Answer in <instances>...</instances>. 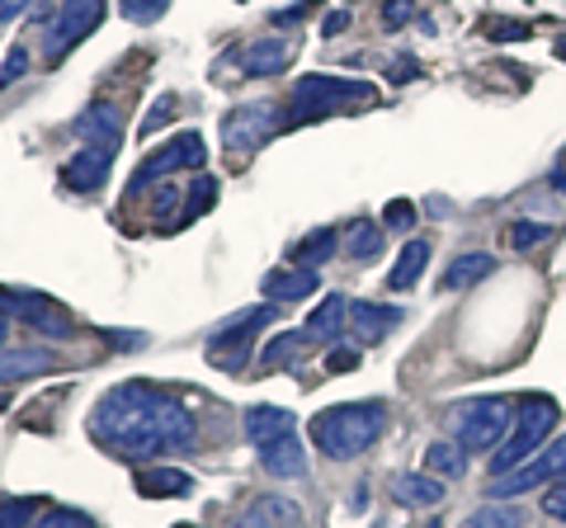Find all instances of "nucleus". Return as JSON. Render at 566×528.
Instances as JSON below:
<instances>
[{
    "label": "nucleus",
    "instance_id": "2",
    "mask_svg": "<svg viewBox=\"0 0 566 528\" xmlns=\"http://www.w3.org/2000/svg\"><path fill=\"white\" fill-rule=\"evenodd\" d=\"M387 430L382 401H349V406H331L312 420V444L322 448L331 463H349L364 448H374Z\"/></svg>",
    "mask_w": 566,
    "mask_h": 528
},
{
    "label": "nucleus",
    "instance_id": "18",
    "mask_svg": "<svg viewBox=\"0 0 566 528\" xmlns=\"http://www.w3.org/2000/svg\"><path fill=\"white\" fill-rule=\"evenodd\" d=\"M293 430H297V415L289 406H251L245 411V439H251L255 448L274 444V439L293 434Z\"/></svg>",
    "mask_w": 566,
    "mask_h": 528
},
{
    "label": "nucleus",
    "instance_id": "35",
    "mask_svg": "<svg viewBox=\"0 0 566 528\" xmlns=\"http://www.w3.org/2000/svg\"><path fill=\"white\" fill-rule=\"evenodd\" d=\"M382 222L397 226V232H411V226H416V208L406 203V199H392V203L382 208Z\"/></svg>",
    "mask_w": 566,
    "mask_h": 528
},
{
    "label": "nucleus",
    "instance_id": "40",
    "mask_svg": "<svg viewBox=\"0 0 566 528\" xmlns=\"http://www.w3.org/2000/svg\"><path fill=\"white\" fill-rule=\"evenodd\" d=\"M406 20H411V0H387V6H382V24L397 29V24H406Z\"/></svg>",
    "mask_w": 566,
    "mask_h": 528
},
{
    "label": "nucleus",
    "instance_id": "1",
    "mask_svg": "<svg viewBox=\"0 0 566 528\" xmlns=\"http://www.w3.org/2000/svg\"><path fill=\"white\" fill-rule=\"evenodd\" d=\"M91 439L104 448L123 457V463H151V457L180 453L199 439V425L193 415L175 401L170 392L151 382H118L109 387L95 411H91Z\"/></svg>",
    "mask_w": 566,
    "mask_h": 528
},
{
    "label": "nucleus",
    "instance_id": "42",
    "mask_svg": "<svg viewBox=\"0 0 566 528\" xmlns=\"http://www.w3.org/2000/svg\"><path fill=\"white\" fill-rule=\"evenodd\" d=\"M416 76H420V66L411 57H401V62L387 66V81H392V85H406V81H416Z\"/></svg>",
    "mask_w": 566,
    "mask_h": 528
},
{
    "label": "nucleus",
    "instance_id": "13",
    "mask_svg": "<svg viewBox=\"0 0 566 528\" xmlns=\"http://www.w3.org/2000/svg\"><path fill=\"white\" fill-rule=\"evenodd\" d=\"M401 307H378V303H349V330H354V340H364V345H378L387 330H397L401 326Z\"/></svg>",
    "mask_w": 566,
    "mask_h": 528
},
{
    "label": "nucleus",
    "instance_id": "23",
    "mask_svg": "<svg viewBox=\"0 0 566 528\" xmlns=\"http://www.w3.org/2000/svg\"><path fill=\"white\" fill-rule=\"evenodd\" d=\"M137 490L142 496H151V500H166V496H193V477L189 472H180V467H147L137 477Z\"/></svg>",
    "mask_w": 566,
    "mask_h": 528
},
{
    "label": "nucleus",
    "instance_id": "21",
    "mask_svg": "<svg viewBox=\"0 0 566 528\" xmlns=\"http://www.w3.org/2000/svg\"><path fill=\"white\" fill-rule=\"evenodd\" d=\"M76 133L85 142H109V147H123V114L114 104H95V109H85L76 118Z\"/></svg>",
    "mask_w": 566,
    "mask_h": 528
},
{
    "label": "nucleus",
    "instance_id": "4",
    "mask_svg": "<svg viewBox=\"0 0 566 528\" xmlns=\"http://www.w3.org/2000/svg\"><path fill=\"white\" fill-rule=\"evenodd\" d=\"M349 104H374V85L349 81V76H326V72L293 81V118L297 123L331 118V114L349 109Z\"/></svg>",
    "mask_w": 566,
    "mask_h": 528
},
{
    "label": "nucleus",
    "instance_id": "7",
    "mask_svg": "<svg viewBox=\"0 0 566 528\" xmlns=\"http://www.w3.org/2000/svg\"><path fill=\"white\" fill-rule=\"evenodd\" d=\"M566 477V434L553 439V444H543L534 463H520L515 472H501V477H491L486 496L491 500H520L524 490H538L547 482H562Z\"/></svg>",
    "mask_w": 566,
    "mask_h": 528
},
{
    "label": "nucleus",
    "instance_id": "32",
    "mask_svg": "<svg viewBox=\"0 0 566 528\" xmlns=\"http://www.w3.org/2000/svg\"><path fill=\"white\" fill-rule=\"evenodd\" d=\"M118 14H123L128 24L147 29V24H156V20H166V14H170V0H118Z\"/></svg>",
    "mask_w": 566,
    "mask_h": 528
},
{
    "label": "nucleus",
    "instance_id": "22",
    "mask_svg": "<svg viewBox=\"0 0 566 528\" xmlns=\"http://www.w3.org/2000/svg\"><path fill=\"white\" fill-rule=\"evenodd\" d=\"M297 505L293 500H283V496H260L251 509L241 515L237 528H297Z\"/></svg>",
    "mask_w": 566,
    "mask_h": 528
},
{
    "label": "nucleus",
    "instance_id": "38",
    "mask_svg": "<svg viewBox=\"0 0 566 528\" xmlns=\"http://www.w3.org/2000/svg\"><path fill=\"white\" fill-rule=\"evenodd\" d=\"M29 515H33V500H6L0 505V528H24Z\"/></svg>",
    "mask_w": 566,
    "mask_h": 528
},
{
    "label": "nucleus",
    "instance_id": "43",
    "mask_svg": "<svg viewBox=\"0 0 566 528\" xmlns=\"http://www.w3.org/2000/svg\"><path fill=\"white\" fill-rule=\"evenodd\" d=\"M33 0H0V24H14L20 14H29Z\"/></svg>",
    "mask_w": 566,
    "mask_h": 528
},
{
    "label": "nucleus",
    "instance_id": "17",
    "mask_svg": "<svg viewBox=\"0 0 566 528\" xmlns=\"http://www.w3.org/2000/svg\"><path fill=\"white\" fill-rule=\"evenodd\" d=\"M52 363H57L52 349H0V387L43 378V373H52Z\"/></svg>",
    "mask_w": 566,
    "mask_h": 528
},
{
    "label": "nucleus",
    "instance_id": "44",
    "mask_svg": "<svg viewBox=\"0 0 566 528\" xmlns=\"http://www.w3.org/2000/svg\"><path fill=\"white\" fill-rule=\"evenodd\" d=\"M166 114H170V99H156V109H151V118L142 123V133H156L166 123Z\"/></svg>",
    "mask_w": 566,
    "mask_h": 528
},
{
    "label": "nucleus",
    "instance_id": "33",
    "mask_svg": "<svg viewBox=\"0 0 566 528\" xmlns=\"http://www.w3.org/2000/svg\"><path fill=\"white\" fill-rule=\"evenodd\" d=\"M505 236H510V251H534V245H543L547 236H553V226H543V222H515Z\"/></svg>",
    "mask_w": 566,
    "mask_h": 528
},
{
    "label": "nucleus",
    "instance_id": "41",
    "mask_svg": "<svg viewBox=\"0 0 566 528\" xmlns=\"http://www.w3.org/2000/svg\"><path fill=\"white\" fill-rule=\"evenodd\" d=\"M486 33H495V43H515V39H528V29L524 24H501V20H491Z\"/></svg>",
    "mask_w": 566,
    "mask_h": 528
},
{
    "label": "nucleus",
    "instance_id": "50",
    "mask_svg": "<svg viewBox=\"0 0 566 528\" xmlns=\"http://www.w3.org/2000/svg\"><path fill=\"white\" fill-rule=\"evenodd\" d=\"M180 528H193V524H180Z\"/></svg>",
    "mask_w": 566,
    "mask_h": 528
},
{
    "label": "nucleus",
    "instance_id": "6",
    "mask_svg": "<svg viewBox=\"0 0 566 528\" xmlns=\"http://www.w3.org/2000/svg\"><path fill=\"white\" fill-rule=\"evenodd\" d=\"M279 316V303H264V307H251V311H237L208 336V359L227 368V373H241L245 359H251V336L260 326H270Z\"/></svg>",
    "mask_w": 566,
    "mask_h": 528
},
{
    "label": "nucleus",
    "instance_id": "26",
    "mask_svg": "<svg viewBox=\"0 0 566 528\" xmlns=\"http://www.w3.org/2000/svg\"><path fill=\"white\" fill-rule=\"evenodd\" d=\"M468 448L458 444V439H434L430 448H424V472H434V477H463L468 472Z\"/></svg>",
    "mask_w": 566,
    "mask_h": 528
},
{
    "label": "nucleus",
    "instance_id": "16",
    "mask_svg": "<svg viewBox=\"0 0 566 528\" xmlns=\"http://www.w3.org/2000/svg\"><path fill=\"white\" fill-rule=\"evenodd\" d=\"M260 467L270 472V477H279V482H297L307 472V453H303V444H297L293 434H283V439H274V444L260 448Z\"/></svg>",
    "mask_w": 566,
    "mask_h": 528
},
{
    "label": "nucleus",
    "instance_id": "34",
    "mask_svg": "<svg viewBox=\"0 0 566 528\" xmlns=\"http://www.w3.org/2000/svg\"><path fill=\"white\" fill-rule=\"evenodd\" d=\"M24 72H29V52L24 47H10L6 52V66H0V91H10V85L20 81Z\"/></svg>",
    "mask_w": 566,
    "mask_h": 528
},
{
    "label": "nucleus",
    "instance_id": "15",
    "mask_svg": "<svg viewBox=\"0 0 566 528\" xmlns=\"http://www.w3.org/2000/svg\"><path fill=\"white\" fill-rule=\"evenodd\" d=\"M392 496H397V505L434 509L449 490H444V477H434V472H401V477H392Z\"/></svg>",
    "mask_w": 566,
    "mask_h": 528
},
{
    "label": "nucleus",
    "instance_id": "30",
    "mask_svg": "<svg viewBox=\"0 0 566 528\" xmlns=\"http://www.w3.org/2000/svg\"><path fill=\"white\" fill-rule=\"evenodd\" d=\"M303 345H307V330H283V336H274L270 345H264L260 363H264V368H283V363H297V355H303Z\"/></svg>",
    "mask_w": 566,
    "mask_h": 528
},
{
    "label": "nucleus",
    "instance_id": "3",
    "mask_svg": "<svg viewBox=\"0 0 566 528\" xmlns=\"http://www.w3.org/2000/svg\"><path fill=\"white\" fill-rule=\"evenodd\" d=\"M553 430H557V401L553 397H524L520 411H515V434L491 453V477H501V472H515L520 463H528V457L547 444V434Z\"/></svg>",
    "mask_w": 566,
    "mask_h": 528
},
{
    "label": "nucleus",
    "instance_id": "20",
    "mask_svg": "<svg viewBox=\"0 0 566 528\" xmlns=\"http://www.w3.org/2000/svg\"><path fill=\"white\" fill-rule=\"evenodd\" d=\"M345 326H349V297L345 293H326L307 316V336L312 340H340Z\"/></svg>",
    "mask_w": 566,
    "mask_h": 528
},
{
    "label": "nucleus",
    "instance_id": "19",
    "mask_svg": "<svg viewBox=\"0 0 566 528\" xmlns=\"http://www.w3.org/2000/svg\"><path fill=\"white\" fill-rule=\"evenodd\" d=\"M316 284H322V278H316V270H303V264H297V270H274V274H264V297H270V303H303V297H312L316 293Z\"/></svg>",
    "mask_w": 566,
    "mask_h": 528
},
{
    "label": "nucleus",
    "instance_id": "12",
    "mask_svg": "<svg viewBox=\"0 0 566 528\" xmlns=\"http://www.w3.org/2000/svg\"><path fill=\"white\" fill-rule=\"evenodd\" d=\"M114 156H118V147H109V142H85V147L62 166V184L76 189V193H95L104 180H109Z\"/></svg>",
    "mask_w": 566,
    "mask_h": 528
},
{
    "label": "nucleus",
    "instance_id": "46",
    "mask_svg": "<svg viewBox=\"0 0 566 528\" xmlns=\"http://www.w3.org/2000/svg\"><path fill=\"white\" fill-rule=\"evenodd\" d=\"M553 189H562V193H566V161H557V166H553Z\"/></svg>",
    "mask_w": 566,
    "mask_h": 528
},
{
    "label": "nucleus",
    "instance_id": "47",
    "mask_svg": "<svg viewBox=\"0 0 566 528\" xmlns=\"http://www.w3.org/2000/svg\"><path fill=\"white\" fill-rule=\"evenodd\" d=\"M6 340H10V311L0 307V349H6Z\"/></svg>",
    "mask_w": 566,
    "mask_h": 528
},
{
    "label": "nucleus",
    "instance_id": "29",
    "mask_svg": "<svg viewBox=\"0 0 566 528\" xmlns=\"http://www.w3.org/2000/svg\"><path fill=\"white\" fill-rule=\"evenodd\" d=\"M345 251H349V260H354V264L378 260V255H382V226H374V222H354V226H349Z\"/></svg>",
    "mask_w": 566,
    "mask_h": 528
},
{
    "label": "nucleus",
    "instance_id": "9",
    "mask_svg": "<svg viewBox=\"0 0 566 528\" xmlns=\"http://www.w3.org/2000/svg\"><path fill=\"white\" fill-rule=\"evenodd\" d=\"M279 128H283V114L274 104H241V109L222 118V147L232 151L237 161H245V156H255Z\"/></svg>",
    "mask_w": 566,
    "mask_h": 528
},
{
    "label": "nucleus",
    "instance_id": "37",
    "mask_svg": "<svg viewBox=\"0 0 566 528\" xmlns=\"http://www.w3.org/2000/svg\"><path fill=\"white\" fill-rule=\"evenodd\" d=\"M543 515H547V519H557V524H566V477L553 482V490L543 496Z\"/></svg>",
    "mask_w": 566,
    "mask_h": 528
},
{
    "label": "nucleus",
    "instance_id": "49",
    "mask_svg": "<svg viewBox=\"0 0 566 528\" xmlns=\"http://www.w3.org/2000/svg\"><path fill=\"white\" fill-rule=\"evenodd\" d=\"M0 411H6V397H0Z\"/></svg>",
    "mask_w": 566,
    "mask_h": 528
},
{
    "label": "nucleus",
    "instance_id": "14",
    "mask_svg": "<svg viewBox=\"0 0 566 528\" xmlns=\"http://www.w3.org/2000/svg\"><path fill=\"white\" fill-rule=\"evenodd\" d=\"M293 62L289 39H255L241 52V76H283V66Z\"/></svg>",
    "mask_w": 566,
    "mask_h": 528
},
{
    "label": "nucleus",
    "instance_id": "24",
    "mask_svg": "<svg viewBox=\"0 0 566 528\" xmlns=\"http://www.w3.org/2000/svg\"><path fill=\"white\" fill-rule=\"evenodd\" d=\"M424 264H430V245H424L420 236H416V241H406V251L397 255L392 274H387V288H392V293H406V288H416L420 278H424Z\"/></svg>",
    "mask_w": 566,
    "mask_h": 528
},
{
    "label": "nucleus",
    "instance_id": "48",
    "mask_svg": "<svg viewBox=\"0 0 566 528\" xmlns=\"http://www.w3.org/2000/svg\"><path fill=\"white\" fill-rule=\"evenodd\" d=\"M557 52H562V57H566V39H562V43H557Z\"/></svg>",
    "mask_w": 566,
    "mask_h": 528
},
{
    "label": "nucleus",
    "instance_id": "25",
    "mask_svg": "<svg viewBox=\"0 0 566 528\" xmlns=\"http://www.w3.org/2000/svg\"><path fill=\"white\" fill-rule=\"evenodd\" d=\"M486 274H495V255L486 251H472V255H458L444 278H439V288H472V284H482Z\"/></svg>",
    "mask_w": 566,
    "mask_h": 528
},
{
    "label": "nucleus",
    "instance_id": "10",
    "mask_svg": "<svg viewBox=\"0 0 566 528\" xmlns=\"http://www.w3.org/2000/svg\"><path fill=\"white\" fill-rule=\"evenodd\" d=\"M208 166V151H203V137L199 133H180L175 142H166L161 151H151L147 161L137 166V175H133V193H142L151 180H161V175H175V170H203Z\"/></svg>",
    "mask_w": 566,
    "mask_h": 528
},
{
    "label": "nucleus",
    "instance_id": "5",
    "mask_svg": "<svg viewBox=\"0 0 566 528\" xmlns=\"http://www.w3.org/2000/svg\"><path fill=\"white\" fill-rule=\"evenodd\" d=\"M510 401L505 397H476L463 401L453 411V439L463 444L468 453H486V448H501V434L510 430Z\"/></svg>",
    "mask_w": 566,
    "mask_h": 528
},
{
    "label": "nucleus",
    "instance_id": "28",
    "mask_svg": "<svg viewBox=\"0 0 566 528\" xmlns=\"http://www.w3.org/2000/svg\"><path fill=\"white\" fill-rule=\"evenodd\" d=\"M463 528H524V515L510 500H495V505L472 509V515L463 519Z\"/></svg>",
    "mask_w": 566,
    "mask_h": 528
},
{
    "label": "nucleus",
    "instance_id": "39",
    "mask_svg": "<svg viewBox=\"0 0 566 528\" xmlns=\"http://www.w3.org/2000/svg\"><path fill=\"white\" fill-rule=\"evenodd\" d=\"M326 368H331V373H349V368H359V349H331Z\"/></svg>",
    "mask_w": 566,
    "mask_h": 528
},
{
    "label": "nucleus",
    "instance_id": "36",
    "mask_svg": "<svg viewBox=\"0 0 566 528\" xmlns=\"http://www.w3.org/2000/svg\"><path fill=\"white\" fill-rule=\"evenodd\" d=\"M33 528H95V524L85 519L81 509H52V515H43V519L33 524Z\"/></svg>",
    "mask_w": 566,
    "mask_h": 528
},
{
    "label": "nucleus",
    "instance_id": "11",
    "mask_svg": "<svg viewBox=\"0 0 566 528\" xmlns=\"http://www.w3.org/2000/svg\"><path fill=\"white\" fill-rule=\"evenodd\" d=\"M0 307H6L10 316H20L24 326H33L39 336H52V340H62L71 336V316L52 303V297L43 293H20V288H0Z\"/></svg>",
    "mask_w": 566,
    "mask_h": 528
},
{
    "label": "nucleus",
    "instance_id": "31",
    "mask_svg": "<svg viewBox=\"0 0 566 528\" xmlns=\"http://www.w3.org/2000/svg\"><path fill=\"white\" fill-rule=\"evenodd\" d=\"M335 245H340V241H335V232H331V226H322V232H312L303 245H297V264H303V270H316V264H326L335 255Z\"/></svg>",
    "mask_w": 566,
    "mask_h": 528
},
{
    "label": "nucleus",
    "instance_id": "8",
    "mask_svg": "<svg viewBox=\"0 0 566 528\" xmlns=\"http://www.w3.org/2000/svg\"><path fill=\"white\" fill-rule=\"evenodd\" d=\"M104 20V0H62L57 14L48 24V39H43V57L48 62H62L71 47H81Z\"/></svg>",
    "mask_w": 566,
    "mask_h": 528
},
{
    "label": "nucleus",
    "instance_id": "45",
    "mask_svg": "<svg viewBox=\"0 0 566 528\" xmlns=\"http://www.w3.org/2000/svg\"><path fill=\"white\" fill-rule=\"evenodd\" d=\"M345 29H349V10H335L331 20L322 24V33H326V39H331V33H345Z\"/></svg>",
    "mask_w": 566,
    "mask_h": 528
},
{
    "label": "nucleus",
    "instance_id": "27",
    "mask_svg": "<svg viewBox=\"0 0 566 528\" xmlns=\"http://www.w3.org/2000/svg\"><path fill=\"white\" fill-rule=\"evenodd\" d=\"M212 203H218V180H212V175H199V180H193V184L185 189V213H180V226L199 222Z\"/></svg>",
    "mask_w": 566,
    "mask_h": 528
}]
</instances>
